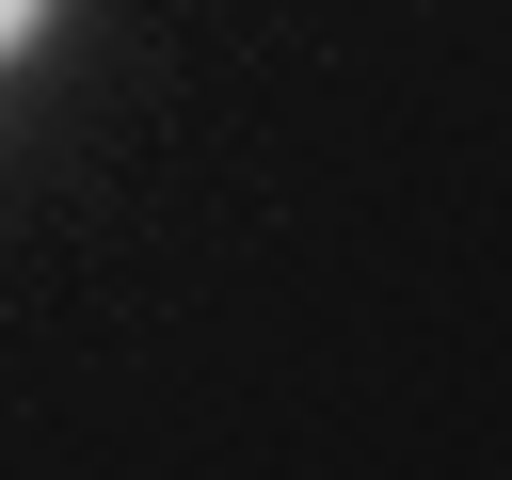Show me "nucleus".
Instances as JSON below:
<instances>
[{
  "label": "nucleus",
  "mask_w": 512,
  "mask_h": 480,
  "mask_svg": "<svg viewBox=\"0 0 512 480\" xmlns=\"http://www.w3.org/2000/svg\"><path fill=\"white\" fill-rule=\"evenodd\" d=\"M32 32H48V0H0V64H16V48H32Z\"/></svg>",
  "instance_id": "1"
}]
</instances>
